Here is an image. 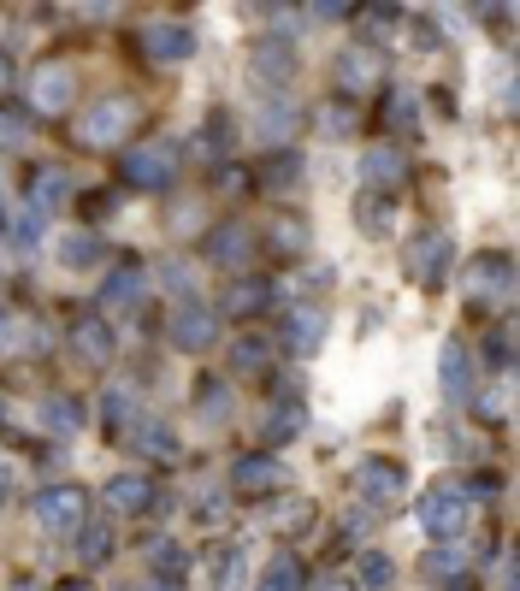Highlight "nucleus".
Returning <instances> with one entry per match:
<instances>
[{
    "label": "nucleus",
    "mask_w": 520,
    "mask_h": 591,
    "mask_svg": "<svg viewBox=\"0 0 520 591\" xmlns=\"http://www.w3.org/2000/svg\"><path fill=\"white\" fill-rule=\"evenodd\" d=\"M314 591H349V586H343V580H320Z\"/></svg>",
    "instance_id": "de8ad7c7"
},
{
    "label": "nucleus",
    "mask_w": 520,
    "mask_h": 591,
    "mask_svg": "<svg viewBox=\"0 0 520 591\" xmlns=\"http://www.w3.org/2000/svg\"><path fill=\"white\" fill-rule=\"evenodd\" d=\"M467 574V556L461 550H450V544H438L432 556H426V580H438V586H455Z\"/></svg>",
    "instance_id": "a878e982"
},
{
    "label": "nucleus",
    "mask_w": 520,
    "mask_h": 591,
    "mask_svg": "<svg viewBox=\"0 0 520 591\" xmlns=\"http://www.w3.org/2000/svg\"><path fill=\"white\" fill-rule=\"evenodd\" d=\"M154 591H178V586H166V580H160V586H154Z\"/></svg>",
    "instance_id": "3c124183"
},
{
    "label": "nucleus",
    "mask_w": 520,
    "mask_h": 591,
    "mask_svg": "<svg viewBox=\"0 0 520 591\" xmlns=\"http://www.w3.org/2000/svg\"><path fill=\"white\" fill-rule=\"evenodd\" d=\"M125 414H130V391H107L101 396V426H107V432H119Z\"/></svg>",
    "instance_id": "58836bf2"
},
{
    "label": "nucleus",
    "mask_w": 520,
    "mask_h": 591,
    "mask_svg": "<svg viewBox=\"0 0 520 591\" xmlns=\"http://www.w3.org/2000/svg\"><path fill=\"white\" fill-rule=\"evenodd\" d=\"M201 255L219 261V266H243V255H249V231H243V225H219V231L201 243Z\"/></svg>",
    "instance_id": "6ab92c4d"
},
{
    "label": "nucleus",
    "mask_w": 520,
    "mask_h": 591,
    "mask_svg": "<svg viewBox=\"0 0 520 591\" xmlns=\"http://www.w3.org/2000/svg\"><path fill=\"white\" fill-rule=\"evenodd\" d=\"M402 172H408L402 148H385V142H379V148H367V154H361V178H367V190H390Z\"/></svg>",
    "instance_id": "2eb2a0df"
},
{
    "label": "nucleus",
    "mask_w": 520,
    "mask_h": 591,
    "mask_svg": "<svg viewBox=\"0 0 520 591\" xmlns=\"http://www.w3.org/2000/svg\"><path fill=\"white\" fill-rule=\"evenodd\" d=\"M266 302H272V284H266V278H237V284H231V296H225V308H231V314H260Z\"/></svg>",
    "instance_id": "5701e85b"
},
{
    "label": "nucleus",
    "mask_w": 520,
    "mask_h": 591,
    "mask_svg": "<svg viewBox=\"0 0 520 591\" xmlns=\"http://www.w3.org/2000/svg\"><path fill=\"white\" fill-rule=\"evenodd\" d=\"M390 574H396V562H390L385 550H367V556H361V586L385 591V586H390Z\"/></svg>",
    "instance_id": "473e14b6"
},
{
    "label": "nucleus",
    "mask_w": 520,
    "mask_h": 591,
    "mask_svg": "<svg viewBox=\"0 0 520 591\" xmlns=\"http://www.w3.org/2000/svg\"><path fill=\"white\" fill-rule=\"evenodd\" d=\"M42 420H48V432H60V438H71V432L83 426V414H77L71 396H48V402H42Z\"/></svg>",
    "instance_id": "cd10ccee"
},
{
    "label": "nucleus",
    "mask_w": 520,
    "mask_h": 591,
    "mask_svg": "<svg viewBox=\"0 0 520 591\" xmlns=\"http://www.w3.org/2000/svg\"><path fill=\"white\" fill-rule=\"evenodd\" d=\"M119 178L130 190H166L178 178V148L172 142H148V148H130L119 160Z\"/></svg>",
    "instance_id": "f257e3e1"
},
{
    "label": "nucleus",
    "mask_w": 520,
    "mask_h": 591,
    "mask_svg": "<svg viewBox=\"0 0 520 591\" xmlns=\"http://www.w3.org/2000/svg\"><path fill=\"white\" fill-rule=\"evenodd\" d=\"M130 125H136V101H130V95H101V101L83 113L77 136H83L89 148H101V142H119Z\"/></svg>",
    "instance_id": "7ed1b4c3"
},
{
    "label": "nucleus",
    "mask_w": 520,
    "mask_h": 591,
    "mask_svg": "<svg viewBox=\"0 0 520 591\" xmlns=\"http://www.w3.org/2000/svg\"><path fill=\"white\" fill-rule=\"evenodd\" d=\"M255 591H302V562H296V556H278V562L260 574Z\"/></svg>",
    "instance_id": "c85d7f7f"
},
{
    "label": "nucleus",
    "mask_w": 520,
    "mask_h": 591,
    "mask_svg": "<svg viewBox=\"0 0 520 591\" xmlns=\"http://www.w3.org/2000/svg\"><path fill=\"white\" fill-rule=\"evenodd\" d=\"M77 556H83L89 568H101V562L113 556V526L107 521H83L77 526Z\"/></svg>",
    "instance_id": "412c9836"
},
{
    "label": "nucleus",
    "mask_w": 520,
    "mask_h": 591,
    "mask_svg": "<svg viewBox=\"0 0 520 591\" xmlns=\"http://www.w3.org/2000/svg\"><path fill=\"white\" fill-rule=\"evenodd\" d=\"M54 591H89V586H83V580H65V586H54Z\"/></svg>",
    "instance_id": "09e8293b"
},
{
    "label": "nucleus",
    "mask_w": 520,
    "mask_h": 591,
    "mask_svg": "<svg viewBox=\"0 0 520 591\" xmlns=\"http://www.w3.org/2000/svg\"><path fill=\"white\" fill-rule=\"evenodd\" d=\"M231 367H243V373H266V367H272V343L255 337V331H249V337H237V343H231Z\"/></svg>",
    "instance_id": "b1692460"
},
{
    "label": "nucleus",
    "mask_w": 520,
    "mask_h": 591,
    "mask_svg": "<svg viewBox=\"0 0 520 591\" xmlns=\"http://www.w3.org/2000/svg\"><path fill=\"white\" fill-rule=\"evenodd\" d=\"M195 402H201V414H207V420H225V414H231V391H225L219 379L195 385Z\"/></svg>",
    "instance_id": "2f4dec72"
},
{
    "label": "nucleus",
    "mask_w": 520,
    "mask_h": 591,
    "mask_svg": "<svg viewBox=\"0 0 520 591\" xmlns=\"http://www.w3.org/2000/svg\"><path fill=\"white\" fill-rule=\"evenodd\" d=\"M355 485H361V497L367 503H390V497H402V467L396 461H385V456H367L361 467H355Z\"/></svg>",
    "instance_id": "9d476101"
},
{
    "label": "nucleus",
    "mask_w": 520,
    "mask_h": 591,
    "mask_svg": "<svg viewBox=\"0 0 520 591\" xmlns=\"http://www.w3.org/2000/svg\"><path fill=\"white\" fill-rule=\"evenodd\" d=\"M0 491H12V473H0Z\"/></svg>",
    "instance_id": "8fccbe9b"
},
{
    "label": "nucleus",
    "mask_w": 520,
    "mask_h": 591,
    "mask_svg": "<svg viewBox=\"0 0 520 591\" xmlns=\"http://www.w3.org/2000/svg\"><path fill=\"white\" fill-rule=\"evenodd\" d=\"M231 485H237L243 497H272V491L284 485V461L255 450V456H243L237 467H231Z\"/></svg>",
    "instance_id": "39448f33"
},
{
    "label": "nucleus",
    "mask_w": 520,
    "mask_h": 591,
    "mask_svg": "<svg viewBox=\"0 0 520 591\" xmlns=\"http://www.w3.org/2000/svg\"><path fill=\"white\" fill-rule=\"evenodd\" d=\"M30 101L42 107V113H65V101H71V71L65 66H42L30 77Z\"/></svg>",
    "instance_id": "4468645a"
},
{
    "label": "nucleus",
    "mask_w": 520,
    "mask_h": 591,
    "mask_svg": "<svg viewBox=\"0 0 520 591\" xmlns=\"http://www.w3.org/2000/svg\"><path fill=\"white\" fill-rule=\"evenodd\" d=\"M302 432V414L296 408H278L272 420H266V444H284V438H296Z\"/></svg>",
    "instance_id": "4c0bfd02"
},
{
    "label": "nucleus",
    "mask_w": 520,
    "mask_h": 591,
    "mask_svg": "<svg viewBox=\"0 0 520 591\" xmlns=\"http://www.w3.org/2000/svg\"><path fill=\"white\" fill-rule=\"evenodd\" d=\"M148 556H154V574H160V580H166V586H178V580H184V574H190V556H184V550H178V544H166V538H160V544H154V550H148Z\"/></svg>",
    "instance_id": "bb28decb"
},
{
    "label": "nucleus",
    "mask_w": 520,
    "mask_h": 591,
    "mask_svg": "<svg viewBox=\"0 0 520 591\" xmlns=\"http://www.w3.org/2000/svg\"><path fill=\"white\" fill-rule=\"evenodd\" d=\"M136 444H142V450H154L160 461H178V432H172V426H160V420H142Z\"/></svg>",
    "instance_id": "c756f323"
},
{
    "label": "nucleus",
    "mask_w": 520,
    "mask_h": 591,
    "mask_svg": "<svg viewBox=\"0 0 520 591\" xmlns=\"http://www.w3.org/2000/svg\"><path fill=\"white\" fill-rule=\"evenodd\" d=\"M284 343H290V355H314L325 343V314L320 308H290V320H284Z\"/></svg>",
    "instance_id": "ddd939ff"
},
{
    "label": "nucleus",
    "mask_w": 520,
    "mask_h": 591,
    "mask_svg": "<svg viewBox=\"0 0 520 591\" xmlns=\"http://www.w3.org/2000/svg\"><path fill=\"white\" fill-rule=\"evenodd\" d=\"M12 237H18V243H24V249H30V243H36V237H42V213H24V219H18V225H12Z\"/></svg>",
    "instance_id": "37998d69"
},
{
    "label": "nucleus",
    "mask_w": 520,
    "mask_h": 591,
    "mask_svg": "<svg viewBox=\"0 0 520 591\" xmlns=\"http://www.w3.org/2000/svg\"><path fill=\"white\" fill-rule=\"evenodd\" d=\"M213 574H219V586L231 591L237 580H243V550L231 544V550H219V562H213Z\"/></svg>",
    "instance_id": "ea45409f"
},
{
    "label": "nucleus",
    "mask_w": 520,
    "mask_h": 591,
    "mask_svg": "<svg viewBox=\"0 0 520 591\" xmlns=\"http://www.w3.org/2000/svg\"><path fill=\"white\" fill-rule=\"evenodd\" d=\"M30 201H36V213H48V207L71 201V172H65V166H36V178H30Z\"/></svg>",
    "instance_id": "a211bd4d"
},
{
    "label": "nucleus",
    "mask_w": 520,
    "mask_h": 591,
    "mask_svg": "<svg viewBox=\"0 0 520 591\" xmlns=\"http://www.w3.org/2000/svg\"><path fill=\"white\" fill-rule=\"evenodd\" d=\"M101 503H107L113 515H148V503H154V485H148L142 473H113V479L101 485Z\"/></svg>",
    "instance_id": "6e6552de"
},
{
    "label": "nucleus",
    "mask_w": 520,
    "mask_h": 591,
    "mask_svg": "<svg viewBox=\"0 0 520 591\" xmlns=\"http://www.w3.org/2000/svg\"><path fill=\"white\" fill-rule=\"evenodd\" d=\"M12 343H18V320H12V314H0V355H6Z\"/></svg>",
    "instance_id": "49530a36"
},
{
    "label": "nucleus",
    "mask_w": 520,
    "mask_h": 591,
    "mask_svg": "<svg viewBox=\"0 0 520 591\" xmlns=\"http://www.w3.org/2000/svg\"><path fill=\"white\" fill-rule=\"evenodd\" d=\"M331 71H337V83H343V89H379V83H385V60H379V54H367V48H343Z\"/></svg>",
    "instance_id": "f8f14e48"
},
{
    "label": "nucleus",
    "mask_w": 520,
    "mask_h": 591,
    "mask_svg": "<svg viewBox=\"0 0 520 591\" xmlns=\"http://www.w3.org/2000/svg\"><path fill=\"white\" fill-rule=\"evenodd\" d=\"M213 337H219V320H213V314H207L201 302H184V308L172 314V343H178L184 355H201V349H207Z\"/></svg>",
    "instance_id": "0eeeda50"
},
{
    "label": "nucleus",
    "mask_w": 520,
    "mask_h": 591,
    "mask_svg": "<svg viewBox=\"0 0 520 591\" xmlns=\"http://www.w3.org/2000/svg\"><path fill=\"white\" fill-rule=\"evenodd\" d=\"M54 255H60L65 266H95V261H101V237L71 231V237H60V243H54Z\"/></svg>",
    "instance_id": "393cba45"
},
{
    "label": "nucleus",
    "mask_w": 520,
    "mask_h": 591,
    "mask_svg": "<svg viewBox=\"0 0 520 591\" xmlns=\"http://www.w3.org/2000/svg\"><path fill=\"white\" fill-rule=\"evenodd\" d=\"M420 526H426L432 538H455V532L467 526V485H455V479L432 485L426 503H420Z\"/></svg>",
    "instance_id": "f03ea898"
},
{
    "label": "nucleus",
    "mask_w": 520,
    "mask_h": 591,
    "mask_svg": "<svg viewBox=\"0 0 520 591\" xmlns=\"http://www.w3.org/2000/svg\"><path fill=\"white\" fill-rule=\"evenodd\" d=\"M355 219H361V231H367V237H379V231L390 225V207L379 196H361V201H355Z\"/></svg>",
    "instance_id": "c9c22d12"
},
{
    "label": "nucleus",
    "mask_w": 520,
    "mask_h": 591,
    "mask_svg": "<svg viewBox=\"0 0 520 591\" xmlns=\"http://www.w3.org/2000/svg\"><path fill=\"white\" fill-rule=\"evenodd\" d=\"M509 284H515L509 255H485V261H473V302H485V296H509Z\"/></svg>",
    "instance_id": "f3484780"
},
{
    "label": "nucleus",
    "mask_w": 520,
    "mask_h": 591,
    "mask_svg": "<svg viewBox=\"0 0 520 591\" xmlns=\"http://www.w3.org/2000/svg\"><path fill=\"white\" fill-rule=\"evenodd\" d=\"M71 355L83 367H107L113 361V326L107 320H71Z\"/></svg>",
    "instance_id": "9b49d317"
},
{
    "label": "nucleus",
    "mask_w": 520,
    "mask_h": 591,
    "mask_svg": "<svg viewBox=\"0 0 520 591\" xmlns=\"http://www.w3.org/2000/svg\"><path fill=\"white\" fill-rule=\"evenodd\" d=\"M385 119H390V131H414V95L408 89H390L385 95Z\"/></svg>",
    "instance_id": "f704fd0d"
},
{
    "label": "nucleus",
    "mask_w": 520,
    "mask_h": 591,
    "mask_svg": "<svg viewBox=\"0 0 520 591\" xmlns=\"http://www.w3.org/2000/svg\"><path fill=\"white\" fill-rule=\"evenodd\" d=\"M438 379H444V396H467V385H473V355H467L461 337L444 343V355H438Z\"/></svg>",
    "instance_id": "dca6fc26"
},
{
    "label": "nucleus",
    "mask_w": 520,
    "mask_h": 591,
    "mask_svg": "<svg viewBox=\"0 0 520 591\" xmlns=\"http://www.w3.org/2000/svg\"><path fill=\"white\" fill-rule=\"evenodd\" d=\"M142 54L160 60V66H178V60H190L195 54V30L190 24H154V30L142 36Z\"/></svg>",
    "instance_id": "1a4fd4ad"
},
{
    "label": "nucleus",
    "mask_w": 520,
    "mask_h": 591,
    "mask_svg": "<svg viewBox=\"0 0 520 591\" xmlns=\"http://www.w3.org/2000/svg\"><path fill=\"white\" fill-rule=\"evenodd\" d=\"M450 237L444 231H426V237H414V249H408V272L420 278V284H444V272H450Z\"/></svg>",
    "instance_id": "423d86ee"
},
{
    "label": "nucleus",
    "mask_w": 520,
    "mask_h": 591,
    "mask_svg": "<svg viewBox=\"0 0 520 591\" xmlns=\"http://www.w3.org/2000/svg\"><path fill=\"white\" fill-rule=\"evenodd\" d=\"M296 172H302V154H272L266 160V190H290Z\"/></svg>",
    "instance_id": "7c9ffc66"
},
{
    "label": "nucleus",
    "mask_w": 520,
    "mask_h": 591,
    "mask_svg": "<svg viewBox=\"0 0 520 591\" xmlns=\"http://www.w3.org/2000/svg\"><path fill=\"white\" fill-rule=\"evenodd\" d=\"M479 414H485V420H509V385L485 396V402H479Z\"/></svg>",
    "instance_id": "79ce46f5"
},
{
    "label": "nucleus",
    "mask_w": 520,
    "mask_h": 591,
    "mask_svg": "<svg viewBox=\"0 0 520 591\" xmlns=\"http://www.w3.org/2000/svg\"><path fill=\"white\" fill-rule=\"evenodd\" d=\"M272 249H278V255H296V249H308V225H302V219L278 225V231H272Z\"/></svg>",
    "instance_id": "e433bc0d"
},
{
    "label": "nucleus",
    "mask_w": 520,
    "mask_h": 591,
    "mask_svg": "<svg viewBox=\"0 0 520 591\" xmlns=\"http://www.w3.org/2000/svg\"><path fill=\"white\" fill-rule=\"evenodd\" d=\"M0 142H6V148H18V142H24V119H12V113H0Z\"/></svg>",
    "instance_id": "c03bdc74"
},
{
    "label": "nucleus",
    "mask_w": 520,
    "mask_h": 591,
    "mask_svg": "<svg viewBox=\"0 0 520 591\" xmlns=\"http://www.w3.org/2000/svg\"><path fill=\"white\" fill-rule=\"evenodd\" d=\"M160 284H166V290H178V296H190L195 278H190V266H184V261H166V266H160Z\"/></svg>",
    "instance_id": "a19ab883"
},
{
    "label": "nucleus",
    "mask_w": 520,
    "mask_h": 591,
    "mask_svg": "<svg viewBox=\"0 0 520 591\" xmlns=\"http://www.w3.org/2000/svg\"><path fill=\"white\" fill-rule=\"evenodd\" d=\"M320 125H325V136H343V131H349V113H331V107H325Z\"/></svg>",
    "instance_id": "a18cd8bd"
},
{
    "label": "nucleus",
    "mask_w": 520,
    "mask_h": 591,
    "mask_svg": "<svg viewBox=\"0 0 520 591\" xmlns=\"http://www.w3.org/2000/svg\"><path fill=\"white\" fill-rule=\"evenodd\" d=\"M142 284H148V272H136V266H119L107 284H101V308H130L136 296H142Z\"/></svg>",
    "instance_id": "aec40b11"
},
{
    "label": "nucleus",
    "mask_w": 520,
    "mask_h": 591,
    "mask_svg": "<svg viewBox=\"0 0 520 591\" xmlns=\"http://www.w3.org/2000/svg\"><path fill=\"white\" fill-rule=\"evenodd\" d=\"M255 66L278 83V77H290V66H296V48H290V36H266L255 48Z\"/></svg>",
    "instance_id": "4be33fe9"
},
{
    "label": "nucleus",
    "mask_w": 520,
    "mask_h": 591,
    "mask_svg": "<svg viewBox=\"0 0 520 591\" xmlns=\"http://www.w3.org/2000/svg\"><path fill=\"white\" fill-rule=\"evenodd\" d=\"M83 509H89V491L83 485H48L36 497V521L48 532H77L83 526Z\"/></svg>",
    "instance_id": "20e7f679"
},
{
    "label": "nucleus",
    "mask_w": 520,
    "mask_h": 591,
    "mask_svg": "<svg viewBox=\"0 0 520 591\" xmlns=\"http://www.w3.org/2000/svg\"><path fill=\"white\" fill-rule=\"evenodd\" d=\"M485 361H491V373H509L515 367V343H509V326H497L485 337Z\"/></svg>",
    "instance_id": "72a5a7b5"
}]
</instances>
